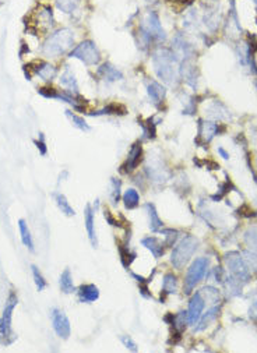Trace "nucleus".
<instances>
[{
	"label": "nucleus",
	"instance_id": "nucleus-33",
	"mask_svg": "<svg viewBox=\"0 0 257 353\" xmlns=\"http://www.w3.org/2000/svg\"><path fill=\"white\" fill-rule=\"evenodd\" d=\"M120 180H118V179H112L111 180V186H112V191H111V200H112V203L114 204H116L118 201H119V197H120Z\"/></svg>",
	"mask_w": 257,
	"mask_h": 353
},
{
	"label": "nucleus",
	"instance_id": "nucleus-5",
	"mask_svg": "<svg viewBox=\"0 0 257 353\" xmlns=\"http://www.w3.org/2000/svg\"><path fill=\"white\" fill-rule=\"evenodd\" d=\"M198 247V240L191 235H186L182 240L176 244V247L172 250L171 254V263L176 270H182L187 261L191 259V256Z\"/></svg>",
	"mask_w": 257,
	"mask_h": 353
},
{
	"label": "nucleus",
	"instance_id": "nucleus-20",
	"mask_svg": "<svg viewBox=\"0 0 257 353\" xmlns=\"http://www.w3.org/2000/svg\"><path fill=\"white\" fill-rule=\"evenodd\" d=\"M221 23V17L220 13L216 7H209L203 16V24L211 31H216L218 28V25Z\"/></svg>",
	"mask_w": 257,
	"mask_h": 353
},
{
	"label": "nucleus",
	"instance_id": "nucleus-23",
	"mask_svg": "<svg viewBox=\"0 0 257 353\" xmlns=\"http://www.w3.org/2000/svg\"><path fill=\"white\" fill-rule=\"evenodd\" d=\"M59 285H60V290L63 292V293H73L74 290H76V288H74V282H73V277H72V272H70V270L69 268H66V270L62 272V275H60L59 278Z\"/></svg>",
	"mask_w": 257,
	"mask_h": 353
},
{
	"label": "nucleus",
	"instance_id": "nucleus-43",
	"mask_svg": "<svg viewBox=\"0 0 257 353\" xmlns=\"http://www.w3.org/2000/svg\"><path fill=\"white\" fill-rule=\"evenodd\" d=\"M172 2H183V0H172Z\"/></svg>",
	"mask_w": 257,
	"mask_h": 353
},
{
	"label": "nucleus",
	"instance_id": "nucleus-21",
	"mask_svg": "<svg viewBox=\"0 0 257 353\" xmlns=\"http://www.w3.org/2000/svg\"><path fill=\"white\" fill-rule=\"evenodd\" d=\"M18 229H20V236H21V241L24 243V246L30 251H35V247H34V240H32V235H31V230L28 228V225L25 222L24 219H20L18 221Z\"/></svg>",
	"mask_w": 257,
	"mask_h": 353
},
{
	"label": "nucleus",
	"instance_id": "nucleus-34",
	"mask_svg": "<svg viewBox=\"0 0 257 353\" xmlns=\"http://www.w3.org/2000/svg\"><path fill=\"white\" fill-rule=\"evenodd\" d=\"M119 250H120V260H122V263H123L125 267H129V265L132 264V261L134 260V257H136V254L130 253V251H129V248L120 247Z\"/></svg>",
	"mask_w": 257,
	"mask_h": 353
},
{
	"label": "nucleus",
	"instance_id": "nucleus-19",
	"mask_svg": "<svg viewBox=\"0 0 257 353\" xmlns=\"http://www.w3.org/2000/svg\"><path fill=\"white\" fill-rule=\"evenodd\" d=\"M141 244L144 247L151 251V254L156 257V259H160L165 253V243H162L160 239H157L154 236H148V237H144L141 240Z\"/></svg>",
	"mask_w": 257,
	"mask_h": 353
},
{
	"label": "nucleus",
	"instance_id": "nucleus-15",
	"mask_svg": "<svg viewBox=\"0 0 257 353\" xmlns=\"http://www.w3.org/2000/svg\"><path fill=\"white\" fill-rule=\"evenodd\" d=\"M60 85H63L66 88L67 92L76 95V96H80L77 78L74 76V73L69 69V66H66V69L62 73V76H60Z\"/></svg>",
	"mask_w": 257,
	"mask_h": 353
},
{
	"label": "nucleus",
	"instance_id": "nucleus-37",
	"mask_svg": "<svg viewBox=\"0 0 257 353\" xmlns=\"http://www.w3.org/2000/svg\"><path fill=\"white\" fill-rule=\"evenodd\" d=\"M164 233H165V244H168V246H174V243L176 241V239H178V230L168 229L164 230Z\"/></svg>",
	"mask_w": 257,
	"mask_h": 353
},
{
	"label": "nucleus",
	"instance_id": "nucleus-31",
	"mask_svg": "<svg viewBox=\"0 0 257 353\" xmlns=\"http://www.w3.org/2000/svg\"><path fill=\"white\" fill-rule=\"evenodd\" d=\"M31 271H32V277H34V282H35L36 285V289L41 292V290H43V289L46 288V281H45V278H43V275L41 274V271H39V268L38 267H35V265H32L31 267Z\"/></svg>",
	"mask_w": 257,
	"mask_h": 353
},
{
	"label": "nucleus",
	"instance_id": "nucleus-6",
	"mask_svg": "<svg viewBox=\"0 0 257 353\" xmlns=\"http://www.w3.org/2000/svg\"><path fill=\"white\" fill-rule=\"evenodd\" d=\"M69 58L70 59H77L80 62H83L84 65L88 66H96L99 65L101 62V52L95 45V42L91 39H85V41L80 42L78 45L73 47L72 51L69 52Z\"/></svg>",
	"mask_w": 257,
	"mask_h": 353
},
{
	"label": "nucleus",
	"instance_id": "nucleus-35",
	"mask_svg": "<svg viewBox=\"0 0 257 353\" xmlns=\"http://www.w3.org/2000/svg\"><path fill=\"white\" fill-rule=\"evenodd\" d=\"M34 144L38 148V151L41 155H46L48 153V147H46V142H45V135L43 133H39V138L38 140H34Z\"/></svg>",
	"mask_w": 257,
	"mask_h": 353
},
{
	"label": "nucleus",
	"instance_id": "nucleus-22",
	"mask_svg": "<svg viewBox=\"0 0 257 353\" xmlns=\"http://www.w3.org/2000/svg\"><path fill=\"white\" fill-rule=\"evenodd\" d=\"M81 2L83 0H55L56 7L59 9L60 12L69 14V16H72V14L77 12L78 7L81 6Z\"/></svg>",
	"mask_w": 257,
	"mask_h": 353
},
{
	"label": "nucleus",
	"instance_id": "nucleus-12",
	"mask_svg": "<svg viewBox=\"0 0 257 353\" xmlns=\"http://www.w3.org/2000/svg\"><path fill=\"white\" fill-rule=\"evenodd\" d=\"M96 74L105 83H116V81H120L123 78V73L118 67L108 63V62L102 63L101 67L96 70Z\"/></svg>",
	"mask_w": 257,
	"mask_h": 353
},
{
	"label": "nucleus",
	"instance_id": "nucleus-38",
	"mask_svg": "<svg viewBox=\"0 0 257 353\" xmlns=\"http://www.w3.org/2000/svg\"><path fill=\"white\" fill-rule=\"evenodd\" d=\"M245 261L246 264H247V267H250L253 271H257V256L256 254H251V253H245Z\"/></svg>",
	"mask_w": 257,
	"mask_h": 353
},
{
	"label": "nucleus",
	"instance_id": "nucleus-39",
	"mask_svg": "<svg viewBox=\"0 0 257 353\" xmlns=\"http://www.w3.org/2000/svg\"><path fill=\"white\" fill-rule=\"evenodd\" d=\"M104 215H105V218H107V221H108L109 224L112 225V226H119V222H118V221H116V219H115L114 217H112V214H111V212L105 210V212H104Z\"/></svg>",
	"mask_w": 257,
	"mask_h": 353
},
{
	"label": "nucleus",
	"instance_id": "nucleus-42",
	"mask_svg": "<svg viewBox=\"0 0 257 353\" xmlns=\"http://www.w3.org/2000/svg\"><path fill=\"white\" fill-rule=\"evenodd\" d=\"M144 2H147V3H152V2H156V0H144Z\"/></svg>",
	"mask_w": 257,
	"mask_h": 353
},
{
	"label": "nucleus",
	"instance_id": "nucleus-4",
	"mask_svg": "<svg viewBox=\"0 0 257 353\" xmlns=\"http://www.w3.org/2000/svg\"><path fill=\"white\" fill-rule=\"evenodd\" d=\"M228 271L231 274V278H228V281L231 283V288L238 290V289L250 279V272L249 267L246 264V261L240 257L238 253L228 254L227 259Z\"/></svg>",
	"mask_w": 257,
	"mask_h": 353
},
{
	"label": "nucleus",
	"instance_id": "nucleus-30",
	"mask_svg": "<svg viewBox=\"0 0 257 353\" xmlns=\"http://www.w3.org/2000/svg\"><path fill=\"white\" fill-rule=\"evenodd\" d=\"M39 17H41V20L43 21V24L46 25V27H54L55 25V18H54V10H52V7L48 6V5H45V6H42L41 9H39V14H38Z\"/></svg>",
	"mask_w": 257,
	"mask_h": 353
},
{
	"label": "nucleus",
	"instance_id": "nucleus-26",
	"mask_svg": "<svg viewBox=\"0 0 257 353\" xmlns=\"http://www.w3.org/2000/svg\"><path fill=\"white\" fill-rule=\"evenodd\" d=\"M65 115H66V118L72 122V124L76 127V129H78L80 131H84V133H87V131H90L91 127L90 124L85 122V119L81 118V116H78V115H76V113L73 112V111H65Z\"/></svg>",
	"mask_w": 257,
	"mask_h": 353
},
{
	"label": "nucleus",
	"instance_id": "nucleus-10",
	"mask_svg": "<svg viewBox=\"0 0 257 353\" xmlns=\"http://www.w3.org/2000/svg\"><path fill=\"white\" fill-rule=\"evenodd\" d=\"M204 306H205V299H204L201 290L200 292H196V293L191 296L190 301H189V309H187V323L190 325H194V324L198 323V320L203 314Z\"/></svg>",
	"mask_w": 257,
	"mask_h": 353
},
{
	"label": "nucleus",
	"instance_id": "nucleus-14",
	"mask_svg": "<svg viewBox=\"0 0 257 353\" xmlns=\"http://www.w3.org/2000/svg\"><path fill=\"white\" fill-rule=\"evenodd\" d=\"M84 222H85V229H87V233H88L92 247H98V239H96L95 233V217H94V211H92V207L90 204L85 207Z\"/></svg>",
	"mask_w": 257,
	"mask_h": 353
},
{
	"label": "nucleus",
	"instance_id": "nucleus-18",
	"mask_svg": "<svg viewBox=\"0 0 257 353\" xmlns=\"http://www.w3.org/2000/svg\"><path fill=\"white\" fill-rule=\"evenodd\" d=\"M220 131V127L218 124L214 123V122H204V120H200V124H198V135L200 138L203 140L204 142H210Z\"/></svg>",
	"mask_w": 257,
	"mask_h": 353
},
{
	"label": "nucleus",
	"instance_id": "nucleus-28",
	"mask_svg": "<svg viewBox=\"0 0 257 353\" xmlns=\"http://www.w3.org/2000/svg\"><path fill=\"white\" fill-rule=\"evenodd\" d=\"M162 290H164V293L167 294L176 293V290H178V278L175 277L174 274H167L164 277Z\"/></svg>",
	"mask_w": 257,
	"mask_h": 353
},
{
	"label": "nucleus",
	"instance_id": "nucleus-9",
	"mask_svg": "<svg viewBox=\"0 0 257 353\" xmlns=\"http://www.w3.org/2000/svg\"><path fill=\"white\" fill-rule=\"evenodd\" d=\"M50 320H52V327H54L56 335L62 339H67L72 332L70 321L65 313L59 309H52L50 310Z\"/></svg>",
	"mask_w": 257,
	"mask_h": 353
},
{
	"label": "nucleus",
	"instance_id": "nucleus-2",
	"mask_svg": "<svg viewBox=\"0 0 257 353\" xmlns=\"http://www.w3.org/2000/svg\"><path fill=\"white\" fill-rule=\"evenodd\" d=\"M175 63H179L172 49L158 47L152 53V66L157 77L168 85H174L178 80V73L175 69Z\"/></svg>",
	"mask_w": 257,
	"mask_h": 353
},
{
	"label": "nucleus",
	"instance_id": "nucleus-17",
	"mask_svg": "<svg viewBox=\"0 0 257 353\" xmlns=\"http://www.w3.org/2000/svg\"><path fill=\"white\" fill-rule=\"evenodd\" d=\"M32 73L43 81H52V80H55V77L58 76V69L50 63L39 62L35 67H32Z\"/></svg>",
	"mask_w": 257,
	"mask_h": 353
},
{
	"label": "nucleus",
	"instance_id": "nucleus-41",
	"mask_svg": "<svg viewBox=\"0 0 257 353\" xmlns=\"http://www.w3.org/2000/svg\"><path fill=\"white\" fill-rule=\"evenodd\" d=\"M218 154H220V155H221V157H222V158H224V159H228V158H229V154H228L227 151H225V149H224V148H222V147L218 148Z\"/></svg>",
	"mask_w": 257,
	"mask_h": 353
},
{
	"label": "nucleus",
	"instance_id": "nucleus-44",
	"mask_svg": "<svg viewBox=\"0 0 257 353\" xmlns=\"http://www.w3.org/2000/svg\"><path fill=\"white\" fill-rule=\"evenodd\" d=\"M253 2H254V5H256V6H257V0H253Z\"/></svg>",
	"mask_w": 257,
	"mask_h": 353
},
{
	"label": "nucleus",
	"instance_id": "nucleus-7",
	"mask_svg": "<svg viewBox=\"0 0 257 353\" xmlns=\"http://www.w3.org/2000/svg\"><path fill=\"white\" fill-rule=\"evenodd\" d=\"M18 297L16 292H10L9 297H7L6 305H5V310H3V316L0 317V338L2 341L5 342L6 345H10L16 339V335L12 330V317L13 312L17 306Z\"/></svg>",
	"mask_w": 257,
	"mask_h": 353
},
{
	"label": "nucleus",
	"instance_id": "nucleus-16",
	"mask_svg": "<svg viewBox=\"0 0 257 353\" xmlns=\"http://www.w3.org/2000/svg\"><path fill=\"white\" fill-rule=\"evenodd\" d=\"M78 300L81 303H92L99 299V289L94 283H85L81 285L77 290Z\"/></svg>",
	"mask_w": 257,
	"mask_h": 353
},
{
	"label": "nucleus",
	"instance_id": "nucleus-24",
	"mask_svg": "<svg viewBox=\"0 0 257 353\" xmlns=\"http://www.w3.org/2000/svg\"><path fill=\"white\" fill-rule=\"evenodd\" d=\"M144 208L147 210V212H148V218H149V229L152 230V232H158V230L162 228V221L161 218L158 217V212H157L156 207L152 206V204H145L144 206Z\"/></svg>",
	"mask_w": 257,
	"mask_h": 353
},
{
	"label": "nucleus",
	"instance_id": "nucleus-32",
	"mask_svg": "<svg viewBox=\"0 0 257 353\" xmlns=\"http://www.w3.org/2000/svg\"><path fill=\"white\" fill-rule=\"evenodd\" d=\"M245 241L253 251L257 253V228H251L246 232Z\"/></svg>",
	"mask_w": 257,
	"mask_h": 353
},
{
	"label": "nucleus",
	"instance_id": "nucleus-25",
	"mask_svg": "<svg viewBox=\"0 0 257 353\" xmlns=\"http://www.w3.org/2000/svg\"><path fill=\"white\" fill-rule=\"evenodd\" d=\"M54 198L58 208H59L60 211L63 212L65 215H67V217H74V215H76L74 208L70 206V203L67 201V198L65 195L60 194V193H54Z\"/></svg>",
	"mask_w": 257,
	"mask_h": 353
},
{
	"label": "nucleus",
	"instance_id": "nucleus-27",
	"mask_svg": "<svg viewBox=\"0 0 257 353\" xmlns=\"http://www.w3.org/2000/svg\"><path fill=\"white\" fill-rule=\"evenodd\" d=\"M123 203L127 210H134L140 204V194L136 188H127L123 194Z\"/></svg>",
	"mask_w": 257,
	"mask_h": 353
},
{
	"label": "nucleus",
	"instance_id": "nucleus-3",
	"mask_svg": "<svg viewBox=\"0 0 257 353\" xmlns=\"http://www.w3.org/2000/svg\"><path fill=\"white\" fill-rule=\"evenodd\" d=\"M74 45V32L70 28H59L54 31L42 45V55L45 58H59Z\"/></svg>",
	"mask_w": 257,
	"mask_h": 353
},
{
	"label": "nucleus",
	"instance_id": "nucleus-11",
	"mask_svg": "<svg viewBox=\"0 0 257 353\" xmlns=\"http://www.w3.org/2000/svg\"><path fill=\"white\" fill-rule=\"evenodd\" d=\"M145 89H147V95H148L152 105L160 106L164 104L165 96H167V88L162 84H160L156 80H148L145 83Z\"/></svg>",
	"mask_w": 257,
	"mask_h": 353
},
{
	"label": "nucleus",
	"instance_id": "nucleus-36",
	"mask_svg": "<svg viewBox=\"0 0 257 353\" xmlns=\"http://www.w3.org/2000/svg\"><path fill=\"white\" fill-rule=\"evenodd\" d=\"M120 341H122V343L125 345L129 350H132V352H137V343L136 342L133 341V338L132 336H129V335H122L120 336Z\"/></svg>",
	"mask_w": 257,
	"mask_h": 353
},
{
	"label": "nucleus",
	"instance_id": "nucleus-13",
	"mask_svg": "<svg viewBox=\"0 0 257 353\" xmlns=\"http://www.w3.org/2000/svg\"><path fill=\"white\" fill-rule=\"evenodd\" d=\"M141 158H143V148H141V144L134 142L132 145V148H130V151H129V155H127L126 162L123 164V166H122V168H123L122 171L125 172V173L134 171L138 166V164L141 162Z\"/></svg>",
	"mask_w": 257,
	"mask_h": 353
},
{
	"label": "nucleus",
	"instance_id": "nucleus-29",
	"mask_svg": "<svg viewBox=\"0 0 257 353\" xmlns=\"http://www.w3.org/2000/svg\"><path fill=\"white\" fill-rule=\"evenodd\" d=\"M217 316H218V307H213V309H210L209 312L205 313L204 316L201 314V317H200V320H198V321H200V323H198L200 325H198L196 330L203 331L207 325H210L211 321H214V320H216Z\"/></svg>",
	"mask_w": 257,
	"mask_h": 353
},
{
	"label": "nucleus",
	"instance_id": "nucleus-40",
	"mask_svg": "<svg viewBox=\"0 0 257 353\" xmlns=\"http://www.w3.org/2000/svg\"><path fill=\"white\" fill-rule=\"evenodd\" d=\"M250 317L257 318V301H253V305L250 307Z\"/></svg>",
	"mask_w": 257,
	"mask_h": 353
},
{
	"label": "nucleus",
	"instance_id": "nucleus-8",
	"mask_svg": "<svg viewBox=\"0 0 257 353\" xmlns=\"http://www.w3.org/2000/svg\"><path fill=\"white\" fill-rule=\"evenodd\" d=\"M207 268H209V259H205V257H198L191 263L185 278L186 294H190L191 290L196 288V285L203 279Z\"/></svg>",
	"mask_w": 257,
	"mask_h": 353
},
{
	"label": "nucleus",
	"instance_id": "nucleus-1",
	"mask_svg": "<svg viewBox=\"0 0 257 353\" xmlns=\"http://www.w3.org/2000/svg\"><path fill=\"white\" fill-rule=\"evenodd\" d=\"M138 46L148 49L152 42H164L167 39V32L164 30L160 14L156 10H148L144 14L137 30Z\"/></svg>",
	"mask_w": 257,
	"mask_h": 353
}]
</instances>
